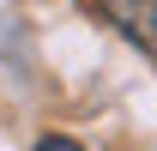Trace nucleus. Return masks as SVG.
Instances as JSON below:
<instances>
[{
    "mask_svg": "<svg viewBox=\"0 0 157 151\" xmlns=\"http://www.w3.org/2000/svg\"><path fill=\"white\" fill-rule=\"evenodd\" d=\"M103 24H115L121 37L133 42L139 55L157 60V0H97Z\"/></svg>",
    "mask_w": 157,
    "mask_h": 151,
    "instance_id": "1",
    "label": "nucleus"
},
{
    "mask_svg": "<svg viewBox=\"0 0 157 151\" xmlns=\"http://www.w3.org/2000/svg\"><path fill=\"white\" fill-rule=\"evenodd\" d=\"M36 151H85L78 139H36Z\"/></svg>",
    "mask_w": 157,
    "mask_h": 151,
    "instance_id": "2",
    "label": "nucleus"
}]
</instances>
